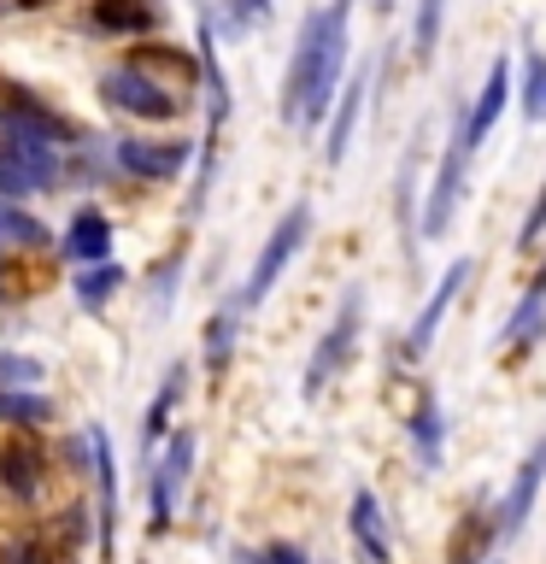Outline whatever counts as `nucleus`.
<instances>
[{"label": "nucleus", "mask_w": 546, "mask_h": 564, "mask_svg": "<svg viewBox=\"0 0 546 564\" xmlns=\"http://www.w3.org/2000/svg\"><path fill=\"white\" fill-rule=\"evenodd\" d=\"M347 12L352 0H329L299 18V35H294V53H288V77H282V118L294 130H317L324 112L341 95V77H347Z\"/></svg>", "instance_id": "f257e3e1"}, {"label": "nucleus", "mask_w": 546, "mask_h": 564, "mask_svg": "<svg viewBox=\"0 0 546 564\" xmlns=\"http://www.w3.org/2000/svg\"><path fill=\"white\" fill-rule=\"evenodd\" d=\"M306 236H312V206L306 200H294L288 212L276 218V229L264 236V247H259V259H253V271H247V289L236 294V306H259L264 294L282 282V271L299 259V247H306Z\"/></svg>", "instance_id": "f03ea898"}, {"label": "nucleus", "mask_w": 546, "mask_h": 564, "mask_svg": "<svg viewBox=\"0 0 546 564\" xmlns=\"http://www.w3.org/2000/svg\"><path fill=\"white\" fill-rule=\"evenodd\" d=\"M359 329H364V289H347L341 306H335V317H329V329H324V341H317L312 359H306V382H299V394H306V400H317L347 370L352 347H359Z\"/></svg>", "instance_id": "7ed1b4c3"}, {"label": "nucleus", "mask_w": 546, "mask_h": 564, "mask_svg": "<svg viewBox=\"0 0 546 564\" xmlns=\"http://www.w3.org/2000/svg\"><path fill=\"white\" fill-rule=\"evenodd\" d=\"M100 95H106V106L112 112H123V118H141V123H176L188 112V100H176L171 88H159L148 70H135V65H112L100 77Z\"/></svg>", "instance_id": "20e7f679"}, {"label": "nucleus", "mask_w": 546, "mask_h": 564, "mask_svg": "<svg viewBox=\"0 0 546 564\" xmlns=\"http://www.w3.org/2000/svg\"><path fill=\"white\" fill-rule=\"evenodd\" d=\"M465 123V118H458ZM465 165H470V148H465V135H447V153H440V171H435V188H429V206H423V218H417V236L423 241H440L452 229V212L458 200H465Z\"/></svg>", "instance_id": "39448f33"}, {"label": "nucleus", "mask_w": 546, "mask_h": 564, "mask_svg": "<svg viewBox=\"0 0 546 564\" xmlns=\"http://www.w3.org/2000/svg\"><path fill=\"white\" fill-rule=\"evenodd\" d=\"M0 123H7V130H24V135H35V141H47V148H83V130L70 118H59L53 112L47 100H35L30 88H0Z\"/></svg>", "instance_id": "423d86ee"}, {"label": "nucleus", "mask_w": 546, "mask_h": 564, "mask_svg": "<svg viewBox=\"0 0 546 564\" xmlns=\"http://www.w3.org/2000/svg\"><path fill=\"white\" fill-rule=\"evenodd\" d=\"M112 159L123 176L135 183H176L183 165L194 159V141H148V135H118L112 141Z\"/></svg>", "instance_id": "0eeeda50"}, {"label": "nucleus", "mask_w": 546, "mask_h": 564, "mask_svg": "<svg viewBox=\"0 0 546 564\" xmlns=\"http://www.w3.org/2000/svg\"><path fill=\"white\" fill-rule=\"evenodd\" d=\"M540 488H546V435L523 453V465L511 470V488H505L500 511H493V523H500V541H517L523 529H528V518H535V500H540Z\"/></svg>", "instance_id": "6e6552de"}, {"label": "nucleus", "mask_w": 546, "mask_h": 564, "mask_svg": "<svg viewBox=\"0 0 546 564\" xmlns=\"http://www.w3.org/2000/svg\"><path fill=\"white\" fill-rule=\"evenodd\" d=\"M465 282H470V259H452L447 271H440V282H435V294L423 300V312L412 317V335H405V352H429L435 347V335H440V324H447V312H452V300L465 294Z\"/></svg>", "instance_id": "1a4fd4ad"}, {"label": "nucleus", "mask_w": 546, "mask_h": 564, "mask_svg": "<svg viewBox=\"0 0 546 564\" xmlns=\"http://www.w3.org/2000/svg\"><path fill=\"white\" fill-rule=\"evenodd\" d=\"M88 470L100 476V558L118 553V465H112V435L88 423Z\"/></svg>", "instance_id": "9d476101"}, {"label": "nucleus", "mask_w": 546, "mask_h": 564, "mask_svg": "<svg viewBox=\"0 0 546 564\" xmlns=\"http://www.w3.org/2000/svg\"><path fill=\"white\" fill-rule=\"evenodd\" d=\"M505 100H511V59L500 53V59L488 65L482 88H476V106L465 112V123H458V135H465V148H470V153H476V148H482V141L493 135V123H500Z\"/></svg>", "instance_id": "9b49d317"}, {"label": "nucleus", "mask_w": 546, "mask_h": 564, "mask_svg": "<svg viewBox=\"0 0 546 564\" xmlns=\"http://www.w3.org/2000/svg\"><path fill=\"white\" fill-rule=\"evenodd\" d=\"M188 465H194V430H176L165 441V458L153 470V529H171L176 518V494L188 482Z\"/></svg>", "instance_id": "f8f14e48"}, {"label": "nucleus", "mask_w": 546, "mask_h": 564, "mask_svg": "<svg viewBox=\"0 0 546 564\" xmlns=\"http://www.w3.org/2000/svg\"><path fill=\"white\" fill-rule=\"evenodd\" d=\"M347 535H352V546H359L364 564H394V541H387L382 500H376L370 488L352 494V506H347Z\"/></svg>", "instance_id": "ddd939ff"}, {"label": "nucleus", "mask_w": 546, "mask_h": 564, "mask_svg": "<svg viewBox=\"0 0 546 564\" xmlns=\"http://www.w3.org/2000/svg\"><path fill=\"white\" fill-rule=\"evenodd\" d=\"M364 95H370V70L341 83V95H335V123H329V141H324V159L329 165H341L352 153V130H359V112H364Z\"/></svg>", "instance_id": "4468645a"}, {"label": "nucleus", "mask_w": 546, "mask_h": 564, "mask_svg": "<svg viewBox=\"0 0 546 564\" xmlns=\"http://www.w3.org/2000/svg\"><path fill=\"white\" fill-rule=\"evenodd\" d=\"M130 65H135V70H148V77H153L159 88H171L176 100H188V95H194V83H200V59H188L183 47H165V42L148 47V53H141V59H130Z\"/></svg>", "instance_id": "2eb2a0df"}, {"label": "nucleus", "mask_w": 546, "mask_h": 564, "mask_svg": "<svg viewBox=\"0 0 546 564\" xmlns=\"http://www.w3.org/2000/svg\"><path fill=\"white\" fill-rule=\"evenodd\" d=\"M65 253L83 259V264L112 259V218H106L100 206H83L77 218H70V229H65Z\"/></svg>", "instance_id": "dca6fc26"}, {"label": "nucleus", "mask_w": 546, "mask_h": 564, "mask_svg": "<svg viewBox=\"0 0 546 564\" xmlns=\"http://www.w3.org/2000/svg\"><path fill=\"white\" fill-rule=\"evenodd\" d=\"M405 435H412V447L423 458V470H440V441H447V417H440V400L423 388L412 417H405Z\"/></svg>", "instance_id": "f3484780"}, {"label": "nucleus", "mask_w": 546, "mask_h": 564, "mask_svg": "<svg viewBox=\"0 0 546 564\" xmlns=\"http://www.w3.org/2000/svg\"><path fill=\"white\" fill-rule=\"evenodd\" d=\"M540 335H546V271L528 276V289H523V300H517V312L505 317V335H500V341H505V347H528V341H540Z\"/></svg>", "instance_id": "a211bd4d"}, {"label": "nucleus", "mask_w": 546, "mask_h": 564, "mask_svg": "<svg viewBox=\"0 0 546 564\" xmlns=\"http://www.w3.org/2000/svg\"><path fill=\"white\" fill-rule=\"evenodd\" d=\"M88 24L100 35H148L159 24V12H153V0H95Z\"/></svg>", "instance_id": "6ab92c4d"}, {"label": "nucleus", "mask_w": 546, "mask_h": 564, "mask_svg": "<svg viewBox=\"0 0 546 564\" xmlns=\"http://www.w3.org/2000/svg\"><path fill=\"white\" fill-rule=\"evenodd\" d=\"M0 482H7L18 500H35V494H42V453H35L30 441H12V447L0 453Z\"/></svg>", "instance_id": "aec40b11"}, {"label": "nucleus", "mask_w": 546, "mask_h": 564, "mask_svg": "<svg viewBox=\"0 0 546 564\" xmlns=\"http://www.w3.org/2000/svg\"><path fill=\"white\" fill-rule=\"evenodd\" d=\"M417 153H423L417 141H405V159H400V200H394V206H400V236H405V264L417 259V241H423V236H417Z\"/></svg>", "instance_id": "412c9836"}, {"label": "nucleus", "mask_w": 546, "mask_h": 564, "mask_svg": "<svg viewBox=\"0 0 546 564\" xmlns=\"http://www.w3.org/2000/svg\"><path fill=\"white\" fill-rule=\"evenodd\" d=\"M183 377H188V365H171V370H165V382H159L148 417H141V453L159 447V435H165V423H171V405L183 400Z\"/></svg>", "instance_id": "4be33fe9"}, {"label": "nucleus", "mask_w": 546, "mask_h": 564, "mask_svg": "<svg viewBox=\"0 0 546 564\" xmlns=\"http://www.w3.org/2000/svg\"><path fill=\"white\" fill-rule=\"evenodd\" d=\"M123 282H130V276H123V264L100 259V264H88V271H83L77 282H70V294H77V306H83V312H100L106 300H112V294L123 289Z\"/></svg>", "instance_id": "5701e85b"}, {"label": "nucleus", "mask_w": 546, "mask_h": 564, "mask_svg": "<svg viewBox=\"0 0 546 564\" xmlns=\"http://www.w3.org/2000/svg\"><path fill=\"white\" fill-rule=\"evenodd\" d=\"M0 423L47 430V423H53V400L47 394H24V388H0Z\"/></svg>", "instance_id": "b1692460"}, {"label": "nucleus", "mask_w": 546, "mask_h": 564, "mask_svg": "<svg viewBox=\"0 0 546 564\" xmlns=\"http://www.w3.org/2000/svg\"><path fill=\"white\" fill-rule=\"evenodd\" d=\"M0 241H12V247H53V229L42 218H30V212H18L12 200H0Z\"/></svg>", "instance_id": "393cba45"}, {"label": "nucleus", "mask_w": 546, "mask_h": 564, "mask_svg": "<svg viewBox=\"0 0 546 564\" xmlns=\"http://www.w3.org/2000/svg\"><path fill=\"white\" fill-rule=\"evenodd\" d=\"M236 312H241V306H223V312L206 324V370H211V377H223V370H229V352H236Z\"/></svg>", "instance_id": "a878e982"}, {"label": "nucleus", "mask_w": 546, "mask_h": 564, "mask_svg": "<svg viewBox=\"0 0 546 564\" xmlns=\"http://www.w3.org/2000/svg\"><path fill=\"white\" fill-rule=\"evenodd\" d=\"M440 18H447V0H417V18H412V53H417V65L435 59V47H440Z\"/></svg>", "instance_id": "bb28decb"}, {"label": "nucleus", "mask_w": 546, "mask_h": 564, "mask_svg": "<svg viewBox=\"0 0 546 564\" xmlns=\"http://www.w3.org/2000/svg\"><path fill=\"white\" fill-rule=\"evenodd\" d=\"M47 377L42 359H30V352H0V388H35Z\"/></svg>", "instance_id": "cd10ccee"}, {"label": "nucleus", "mask_w": 546, "mask_h": 564, "mask_svg": "<svg viewBox=\"0 0 546 564\" xmlns=\"http://www.w3.org/2000/svg\"><path fill=\"white\" fill-rule=\"evenodd\" d=\"M523 112L528 118H546V53H528V77H523Z\"/></svg>", "instance_id": "c85d7f7f"}, {"label": "nucleus", "mask_w": 546, "mask_h": 564, "mask_svg": "<svg viewBox=\"0 0 546 564\" xmlns=\"http://www.w3.org/2000/svg\"><path fill=\"white\" fill-rule=\"evenodd\" d=\"M0 564H53V553L35 535H12L7 546H0Z\"/></svg>", "instance_id": "c756f323"}, {"label": "nucleus", "mask_w": 546, "mask_h": 564, "mask_svg": "<svg viewBox=\"0 0 546 564\" xmlns=\"http://www.w3.org/2000/svg\"><path fill=\"white\" fill-rule=\"evenodd\" d=\"M540 236H546V183H540L535 206H528V218H523V229H517V247H540Z\"/></svg>", "instance_id": "7c9ffc66"}, {"label": "nucleus", "mask_w": 546, "mask_h": 564, "mask_svg": "<svg viewBox=\"0 0 546 564\" xmlns=\"http://www.w3.org/2000/svg\"><path fill=\"white\" fill-rule=\"evenodd\" d=\"M253 564H312V558L299 553L294 541H271V546H264V553H253Z\"/></svg>", "instance_id": "2f4dec72"}, {"label": "nucleus", "mask_w": 546, "mask_h": 564, "mask_svg": "<svg viewBox=\"0 0 546 564\" xmlns=\"http://www.w3.org/2000/svg\"><path fill=\"white\" fill-rule=\"evenodd\" d=\"M236 12V24H253V18H271V0H223Z\"/></svg>", "instance_id": "473e14b6"}, {"label": "nucleus", "mask_w": 546, "mask_h": 564, "mask_svg": "<svg viewBox=\"0 0 546 564\" xmlns=\"http://www.w3.org/2000/svg\"><path fill=\"white\" fill-rule=\"evenodd\" d=\"M0 183H7V188H12V194H24V183H18V176H12V171H7V165H0Z\"/></svg>", "instance_id": "72a5a7b5"}, {"label": "nucleus", "mask_w": 546, "mask_h": 564, "mask_svg": "<svg viewBox=\"0 0 546 564\" xmlns=\"http://www.w3.org/2000/svg\"><path fill=\"white\" fill-rule=\"evenodd\" d=\"M18 12H35V7H53V0H12Z\"/></svg>", "instance_id": "f704fd0d"}, {"label": "nucleus", "mask_w": 546, "mask_h": 564, "mask_svg": "<svg viewBox=\"0 0 546 564\" xmlns=\"http://www.w3.org/2000/svg\"><path fill=\"white\" fill-rule=\"evenodd\" d=\"M482 564H505V558H500V553H488V558H482Z\"/></svg>", "instance_id": "c9c22d12"}, {"label": "nucleus", "mask_w": 546, "mask_h": 564, "mask_svg": "<svg viewBox=\"0 0 546 564\" xmlns=\"http://www.w3.org/2000/svg\"><path fill=\"white\" fill-rule=\"evenodd\" d=\"M376 7H387V0H376Z\"/></svg>", "instance_id": "e433bc0d"}]
</instances>
